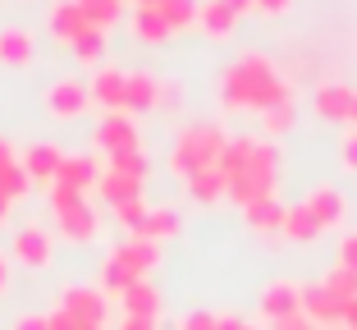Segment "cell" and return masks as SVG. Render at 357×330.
I'll return each mask as SVG.
<instances>
[{"instance_id": "cell-49", "label": "cell", "mask_w": 357, "mask_h": 330, "mask_svg": "<svg viewBox=\"0 0 357 330\" xmlns=\"http://www.w3.org/2000/svg\"><path fill=\"white\" fill-rule=\"evenodd\" d=\"M10 220V197H5V193H0V225Z\"/></svg>"}, {"instance_id": "cell-30", "label": "cell", "mask_w": 357, "mask_h": 330, "mask_svg": "<svg viewBox=\"0 0 357 330\" xmlns=\"http://www.w3.org/2000/svg\"><path fill=\"white\" fill-rule=\"evenodd\" d=\"M156 10L169 23V32H183L188 23H197V0H160Z\"/></svg>"}, {"instance_id": "cell-13", "label": "cell", "mask_w": 357, "mask_h": 330, "mask_svg": "<svg viewBox=\"0 0 357 330\" xmlns=\"http://www.w3.org/2000/svg\"><path fill=\"white\" fill-rule=\"evenodd\" d=\"M160 106V78L142 74V69H128L124 78V115H147Z\"/></svg>"}, {"instance_id": "cell-22", "label": "cell", "mask_w": 357, "mask_h": 330, "mask_svg": "<svg viewBox=\"0 0 357 330\" xmlns=\"http://www.w3.org/2000/svg\"><path fill=\"white\" fill-rule=\"evenodd\" d=\"M119 303H124L128 317H151V321H156V312H160V289L151 285V280H133V285L119 294Z\"/></svg>"}, {"instance_id": "cell-18", "label": "cell", "mask_w": 357, "mask_h": 330, "mask_svg": "<svg viewBox=\"0 0 357 330\" xmlns=\"http://www.w3.org/2000/svg\"><path fill=\"white\" fill-rule=\"evenodd\" d=\"M87 28H92V23L83 19V10H78V0H55V5H51V32L60 37L64 46H74V42L83 37Z\"/></svg>"}, {"instance_id": "cell-21", "label": "cell", "mask_w": 357, "mask_h": 330, "mask_svg": "<svg viewBox=\"0 0 357 330\" xmlns=\"http://www.w3.org/2000/svg\"><path fill=\"white\" fill-rule=\"evenodd\" d=\"M197 23H202V32H206V37H215V42H220V37H229V32H234L238 14H234L225 0H197Z\"/></svg>"}, {"instance_id": "cell-53", "label": "cell", "mask_w": 357, "mask_h": 330, "mask_svg": "<svg viewBox=\"0 0 357 330\" xmlns=\"http://www.w3.org/2000/svg\"><path fill=\"white\" fill-rule=\"evenodd\" d=\"M87 330H105V326H87Z\"/></svg>"}, {"instance_id": "cell-31", "label": "cell", "mask_w": 357, "mask_h": 330, "mask_svg": "<svg viewBox=\"0 0 357 330\" xmlns=\"http://www.w3.org/2000/svg\"><path fill=\"white\" fill-rule=\"evenodd\" d=\"M261 128H266V138L289 133V128H294V101H275V106H266L261 110Z\"/></svg>"}, {"instance_id": "cell-15", "label": "cell", "mask_w": 357, "mask_h": 330, "mask_svg": "<svg viewBox=\"0 0 357 330\" xmlns=\"http://www.w3.org/2000/svg\"><path fill=\"white\" fill-rule=\"evenodd\" d=\"M60 160H64L60 142H32V147H23L19 165L28 170L32 183H55V174H60Z\"/></svg>"}, {"instance_id": "cell-50", "label": "cell", "mask_w": 357, "mask_h": 330, "mask_svg": "<svg viewBox=\"0 0 357 330\" xmlns=\"http://www.w3.org/2000/svg\"><path fill=\"white\" fill-rule=\"evenodd\" d=\"M348 128H357V92H353V106H348Z\"/></svg>"}, {"instance_id": "cell-47", "label": "cell", "mask_w": 357, "mask_h": 330, "mask_svg": "<svg viewBox=\"0 0 357 330\" xmlns=\"http://www.w3.org/2000/svg\"><path fill=\"white\" fill-rule=\"evenodd\" d=\"M344 326H348V330L357 326V299H348V308H344Z\"/></svg>"}, {"instance_id": "cell-29", "label": "cell", "mask_w": 357, "mask_h": 330, "mask_svg": "<svg viewBox=\"0 0 357 330\" xmlns=\"http://www.w3.org/2000/svg\"><path fill=\"white\" fill-rule=\"evenodd\" d=\"M280 234H289L294 243H312V239L321 234V225H316L312 211L298 202V207H289V216H284V230H280Z\"/></svg>"}, {"instance_id": "cell-34", "label": "cell", "mask_w": 357, "mask_h": 330, "mask_svg": "<svg viewBox=\"0 0 357 330\" xmlns=\"http://www.w3.org/2000/svg\"><path fill=\"white\" fill-rule=\"evenodd\" d=\"M147 211L151 207L142 202V197H133V202H124V207H115V216H119V225H124L128 234H137L142 230V220H147Z\"/></svg>"}, {"instance_id": "cell-55", "label": "cell", "mask_w": 357, "mask_h": 330, "mask_svg": "<svg viewBox=\"0 0 357 330\" xmlns=\"http://www.w3.org/2000/svg\"><path fill=\"white\" fill-rule=\"evenodd\" d=\"M353 330H357V326H353Z\"/></svg>"}, {"instance_id": "cell-40", "label": "cell", "mask_w": 357, "mask_h": 330, "mask_svg": "<svg viewBox=\"0 0 357 330\" xmlns=\"http://www.w3.org/2000/svg\"><path fill=\"white\" fill-rule=\"evenodd\" d=\"M178 330H215V312H188L178 321Z\"/></svg>"}, {"instance_id": "cell-26", "label": "cell", "mask_w": 357, "mask_h": 330, "mask_svg": "<svg viewBox=\"0 0 357 330\" xmlns=\"http://www.w3.org/2000/svg\"><path fill=\"white\" fill-rule=\"evenodd\" d=\"M178 225H183V220H178V211H169V207H151L137 234L151 239V243H160V239H174L178 234Z\"/></svg>"}, {"instance_id": "cell-43", "label": "cell", "mask_w": 357, "mask_h": 330, "mask_svg": "<svg viewBox=\"0 0 357 330\" xmlns=\"http://www.w3.org/2000/svg\"><path fill=\"white\" fill-rule=\"evenodd\" d=\"M243 326H248V321L234 317V312H220V317H215V330H243Z\"/></svg>"}, {"instance_id": "cell-17", "label": "cell", "mask_w": 357, "mask_h": 330, "mask_svg": "<svg viewBox=\"0 0 357 330\" xmlns=\"http://www.w3.org/2000/svg\"><path fill=\"white\" fill-rule=\"evenodd\" d=\"M284 216H289V207H284L275 193L243 207V220H248V230H257V234H275V230H284Z\"/></svg>"}, {"instance_id": "cell-48", "label": "cell", "mask_w": 357, "mask_h": 330, "mask_svg": "<svg viewBox=\"0 0 357 330\" xmlns=\"http://www.w3.org/2000/svg\"><path fill=\"white\" fill-rule=\"evenodd\" d=\"M10 289V257H0V294Z\"/></svg>"}, {"instance_id": "cell-42", "label": "cell", "mask_w": 357, "mask_h": 330, "mask_svg": "<svg viewBox=\"0 0 357 330\" xmlns=\"http://www.w3.org/2000/svg\"><path fill=\"white\" fill-rule=\"evenodd\" d=\"M10 330H46V317H32V312H23V317H14Z\"/></svg>"}, {"instance_id": "cell-4", "label": "cell", "mask_w": 357, "mask_h": 330, "mask_svg": "<svg viewBox=\"0 0 357 330\" xmlns=\"http://www.w3.org/2000/svg\"><path fill=\"white\" fill-rule=\"evenodd\" d=\"M51 207H55V220H60V234L69 239V243H92V239L101 234V220H96V211L87 207V193L51 183Z\"/></svg>"}, {"instance_id": "cell-10", "label": "cell", "mask_w": 357, "mask_h": 330, "mask_svg": "<svg viewBox=\"0 0 357 330\" xmlns=\"http://www.w3.org/2000/svg\"><path fill=\"white\" fill-rule=\"evenodd\" d=\"M87 83H78V78H60V83L46 87V110H51V119H78L87 110Z\"/></svg>"}, {"instance_id": "cell-2", "label": "cell", "mask_w": 357, "mask_h": 330, "mask_svg": "<svg viewBox=\"0 0 357 330\" xmlns=\"http://www.w3.org/2000/svg\"><path fill=\"white\" fill-rule=\"evenodd\" d=\"M220 101L229 110H257L261 115L275 101H294V87L284 83L280 64L261 51H243L234 64H225L220 74Z\"/></svg>"}, {"instance_id": "cell-25", "label": "cell", "mask_w": 357, "mask_h": 330, "mask_svg": "<svg viewBox=\"0 0 357 330\" xmlns=\"http://www.w3.org/2000/svg\"><path fill=\"white\" fill-rule=\"evenodd\" d=\"M105 170L128 174V179L147 183V174H151V160H147V151H142V147H133V151H115V156H105Z\"/></svg>"}, {"instance_id": "cell-23", "label": "cell", "mask_w": 357, "mask_h": 330, "mask_svg": "<svg viewBox=\"0 0 357 330\" xmlns=\"http://www.w3.org/2000/svg\"><path fill=\"white\" fill-rule=\"evenodd\" d=\"M128 28H133V37H137V42H147V46L169 42V23L160 19V10H133Z\"/></svg>"}, {"instance_id": "cell-32", "label": "cell", "mask_w": 357, "mask_h": 330, "mask_svg": "<svg viewBox=\"0 0 357 330\" xmlns=\"http://www.w3.org/2000/svg\"><path fill=\"white\" fill-rule=\"evenodd\" d=\"M28 188H32V179H28V170L19 165V156L5 160V165H0V193H5V197L14 202V197H23Z\"/></svg>"}, {"instance_id": "cell-12", "label": "cell", "mask_w": 357, "mask_h": 330, "mask_svg": "<svg viewBox=\"0 0 357 330\" xmlns=\"http://www.w3.org/2000/svg\"><path fill=\"white\" fill-rule=\"evenodd\" d=\"M261 312H266V321L298 317V312H303V285H294V280H271V285L261 289Z\"/></svg>"}, {"instance_id": "cell-35", "label": "cell", "mask_w": 357, "mask_h": 330, "mask_svg": "<svg viewBox=\"0 0 357 330\" xmlns=\"http://www.w3.org/2000/svg\"><path fill=\"white\" fill-rule=\"evenodd\" d=\"M101 51H105V32L101 28H87L83 37L74 42V55H78V60H101Z\"/></svg>"}, {"instance_id": "cell-37", "label": "cell", "mask_w": 357, "mask_h": 330, "mask_svg": "<svg viewBox=\"0 0 357 330\" xmlns=\"http://www.w3.org/2000/svg\"><path fill=\"white\" fill-rule=\"evenodd\" d=\"M339 160H344V170L357 174V128H348L344 142H339Z\"/></svg>"}, {"instance_id": "cell-14", "label": "cell", "mask_w": 357, "mask_h": 330, "mask_svg": "<svg viewBox=\"0 0 357 330\" xmlns=\"http://www.w3.org/2000/svg\"><path fill=\"white\" fill-rule=\"evenodd\" d=\"M124 78L128 69H115V64H101L92 74V83H87V96H92L96 106H105V115H115V110H124Z\"/></svg>"}, {"instance_id": "cell-3", "label": "cell", "mask_w": 357, "mask_h": 330, "mask_svg": "<svg viewBox=\"0 0 357 330\" xmlns=\"http://www.w3.org/2000/svg\"><path fill=\"white\" fill-rule=\"evenodd\" d=\"M225 142H229V133H225L220 124H188L174 138V147H169V170L188 179V174H197V170L220 165Z\"/></svg>"}, {"instance_id": "cell-16", "label": "cell", "mask_w": 357, "mask_h": 330, "mask_svg": "<svg viewBox=\"0 0 357 330\" xmlns=\"http://www.w3.org/2000/svg\"><path fill=\"white\" fill-rule=\"evenodd\" d=\"M353 92L357 87H348V83H316V92H312V106H316V115L321 119H348V106H353Z\"/></svg>"}, {"instance_id": "cell-33", "label": "cell", "mask_w": 357, "mask_h": 330, "mask_svg": "<svg viewBox=\"0 0 357 330\" xmlns=\"http://www.w3.org/2000/svg\"><path fill=\"white\" fill-rule=\"evenodd\" d=\"M321 285L330 289V294H339V299H357V271H348V267H335V271H326V280Z\"/></svg>"}, {"instance_id": "cell-20", "label": "cell", "mask_w": 357, "mask_h": 330, "mask_svg": "<svg viewBox=\"0 0 357 330\" xmlns=\"http://www.w3.org/2000/svg\"><path fill=\"white\" fill-rule=\"evenodd\" d=\"M96 179H101V170H96L92 156H64L60 160V174H55L60 188H74V193H87Z\"/></svg>"}, {"instance_id": "cell-8", "label": "cell", "mask_w": 357, "mask_h": 330, "mask_svg": "<svg viewBox=\"0 0 357 330\" xmlns=\"http://www.w3.org/2000/svg\"><path fill=\"white\" fill-rule=\"evenodd\" d=\"M96 147L105 151V156H115V151H133L137 147V124L133 115H124V110H115V115H101V124H96Z\"/></svg>"}, {"instance_id": "cell-7", "label": "cell", "mask_w": 357, "mask_h": 330, "mask_svg": "<svg viewBox=\"0 0 357 330\" xmlns=\"http://www.w3.org/2000/svg\"><path fill=\"white\" fill-rule=\"evenodd\" d=\"M156 257H160V248L151 243V239L128 234L124 243L110 253V262H115V267H124V271H128V280H147V271L156 267Z\"/></svg>"}, {"instance_id": "cell-39", "label": "cell", "mask_w": 357, "mask_h": 330, "mask_svg": "<svg viewBox=\"0 0 357 330\" xmlns=\"http://www.w3.org/2000/svg\"><path fill=\"white\" fill-rule=\"evenodd\" d=\"M339 267L357 271V230H353V234H344V239H339Z\"/></svg>"}, {"instance_id": "cell-46", "label": "cell", "mask_w": 357, "mask_h": 330, "mask_svg": "<svg viewBox=\"0 0 357 330\" xmlns=\"http://www.w3.org/2000/svg\"><path fill=\"white\" fill-rule=\"evenodd\" d=\"M234 14H248V10H257V0H225Z\"/></svg>"}, {"instance_id": "cell-52", "label": "cell", "mask_w": 357, "mask_h": 330, "mask_svg": "<svg viewBox=\"0 0 357 330\" xmlns=\"http://www.w3.org/2000/svg\"><path fill=\"white\" fill-rule=\"evenodd\" d=\"M5 160H14V151H10V142H0V165H5Z\"/></svg>"}, {"instance_id": "cell-44", "label": "cell", "mask_w": 357, "mask_h": 330, "mask_svg": "<svg viewBox=\"0 0 357 330\" xmlns=\"http://www.w3.org/2000/svg\"><path fill=\"white\" fill-rule=\"evenodd\" d=\"M289 5H294V0H257V10H261V14H284Z\"/></svg>"}, {"instance_id": "cell-38", "label": "cell", "mask_w": 357, "mask_h": 330, "mask_svg": "<svg viewBox=\"0 0 357 330\" xmlns=\"http://www.w3.org/2000/svg\"><path fill=\"white\" fill-rule=\"evenodd\" d=\"M46 330H87L83 321H74L64 308H55V312H46Z\"/></svg>"}, {"instance_id": "cell-9", "label": "cell", "mask_w": 357, "mask_h": 330, "mask_svg": "<svg viewBox=\"0 0 357 330\" xmlns=\"http://www.w3.org/2000/svg\"><path fill=\"white\" fill-rule=\"evenodd\" d=\"M344 308L348 303L339 299V294H330L321 280H316V285H303V317L312 321V326H339V321H344Z\"/></svg>"}, {"instance_id": "cell-51", "label": "cell", "mask_w": 357, "mask_h": 330, "mask_svg": "<svg viewBox=\"0 0 357 330\" xmlns=\"http://www.w3.org/2000/svg\"><path fill=\"white\" fill-rule=\"evenodd\" d=\"M160 0H133V10H156Z\"/></svg>"}, {"instance_id": "cell-41", "label": "cell", "mask_w": 357, "mask_h": 330, "mask_svg": "<svg viewBox=\"0 0 357 330\" xmlns=\"http://www.w3.org/2000/svg\"><path fill=\"white\" fill-rule=\"evenodd\" d=\"M271 330H321V326H312V321L298 312V317H284V321H271Z\"/></svg>"}, {"instance_id": "cell-11", "label": "cell", "mask_w": 357, "mask_h": 330, "mask_svg": "<svg viewBox=\"0 0 357 330\" xmlns=\"http://www.w3.org/2000/svg\"><path fill=\"white\" fill-rule=\"evenodd\" d=\"M60 308L74 321H83V326H105V294L101 289H87V285L60 289Z\"/></svg>"}, {"instance_id": "cell-1", "label": "cell", "mask_w": 357, "mask_h": 330, "mask_svg": "<svg viewBox=\"0 0 357 330\" xmlns=\"http://www.w3.org/2000/svg\"><path fill=\"white\" fill-rule=\"evenodd\" d=\"M225 170V197H234L238 207L271 197L275 179H280V147L271 138H229L220 156Z\"/></svg>"}, {"instance_id": "cell-5", "label": "cell", "mask_w": 357, "mask_h": 330, "mask_svg": "<svg viewBox=\"0 0 357 330\" xmlns=\"http://www.w3.org/2000/svg\"><path fill=\"white\" fill-rule=\"evenodd\" d=\"M10 257L23 262V267H32V271H46L55 262V243H51V234H46L42 225H23V230H14Z\"/></svg>"}, {"instance_id": "cell-19", "label": "cell", "mask_w": 357, "mask_h": 330, "mask_svg": "<svg viewBox=\"0 0 357 330\" xmlns=\"http://www.w3.org/2000/svg\"><path fill=\"white\" fill-rule=\"evenodd\" d=\"M32 55H37V46H32V32L28 28H19V23L0 28V64L23 69V64H32Z\"/></svg>"}, {"instance_id": "cell-27", "label": "cell", "mask_w": 357, "mask_h": 330, "mask_svg": "<svg viewBox=\"0 0 357 330\" xmlns=\"http://www.w3.org/2000/svg\"><path fill=\"white\" fill-rule=\"evenodd\" d=\"M188 193L197 197V202H215V197H225V170H220V165H211V170L188 174Z\"/></svg>"}, {"instance_id": "cell-36", "label": "cell", "mask_w": 357, "mask_h": 330, "mask_svg": "<svg viewBox=\"0 0 357 330\" xmlns=\"http://www.w3.org/2000/svg\"><path fill=\"white\" fill-rule=\"evenodd\" d=\"M128 285H133V280H128V271L115 267V262L105 257V267H101V289H105V294H124Z\"/></svg>"}, {"instance_id": "cell-24", "label": "cell", "mask_w": 357, "mask_h": 330, "mask_svg": "<svg viewBox=\"0 0 357 330\" xmlns=\"http://www.w3.org/2000/svg\"><path fill=\"white\" fill-rule=\"evenodd\" d=\"M96 188H101V197L110 207H124V202H133V197H142V183L128 179V174H115V170H105L101 179H96Z\"/></svg>"}, {"instance_id": "cell-6", "label": "cell", "mask_w": 357, "mask_h": 330, "mask_svg": "<svg viewBox=\"0 0 357 330\" xmlns=\"http://www.w3.org/2000/svg\"><path fill=\"white\" fill-rule=\"evenodd\" d=\"M303 207L312 211V220L321 225V234L335 230V225H344V216H348V202H344V193H339L335 183H316V188L303 197Z\"/></svg>"}, {"instance_id": "cell-54", "label": "cell", "mask_w": 357, "mask_h": 330, "mask_svg": "<svg viewBox=\"0 0 357 330\" xmlns=\"http://www.w3.org/2000/svg\"><path fill=\"white\" fill-rule=\"evenodd\" d=\"M243 330H257V326H243Z\"/></svg>"}, {"instance_id": "cell-28", "label": "cell", "mask_w": 357, "mask_h": 330, "mask_svg": "<svg viewBox=\"0 0 357 330\" xmlns=\"http://www.w3.org/2000/svg\"><path fill=\"white\" fill-rule=\"evenodd\" d=\"M78 10H83V19L92 23V28L110 32L119 23V10H124V0H78Z\"/></svg>"}, {"instance_id": "cell-45", "label": "cell", "mask_w": 357, "mask_h": 330, "mask_svg": "<svg viewBox=\"0 0 357 330\" xmlns=\"http://www.w3.org/2000/svg\"><path fill=\"white\" fill-rule=\"evenodd\" d=\"M119 330H156V321H151V317H124Z\"/></svg>"}]
</instances>
